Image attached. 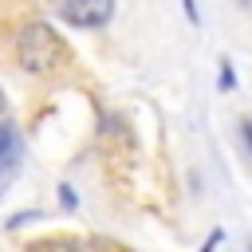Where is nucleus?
<instances>
[{
  "instance_id": "obj_8",
  "label": "nucleus",
  "mask_w": 252,
  "mask_h": 252,
  "mask_svg": "<svg viewBox=\"0 0 252 252\" xmlns=\"http://www.w3.org/2000/svg\"><path fill=\"white\" fill-rule=\"evenodd\" d=\"M220 240H224V228H213V232H209V240H205L197 252H217V244H220Z\"/></svg>"
},
{
  "instance_id": "obj_9",
  "label": "nucleus",
  "mask_w": 252,
  "mask_h": 252,
  "mask_svg": "<svg viewBox=\"0 0 252 252\" xmlns=\"http://www.w3.org/2000/svg\"><path fill=\"white\" fill-rule=\"evenodd\" d=\"M248 252H252V244H248Z\"/></svg>"
},
{
  "instance_id": "obj_7",
  "label": "nucleus",
  "mask_w": 252,
  "mask_h": 252,
  "mask_svg": "<svg viewBox=\"0 0 252 252\" xmlns=\"http://www.w3.org/2000/svg\"><path fill=\"white\" fill-rule=\"evenodd\" d=\"M59 205H63V209H75V205H79V197H75L71 185H59Z\"/></svg>"
},
{
  "instance_id": "obj_3",
  "label": "nucleus",
  "mask_w": 252,
  "mask_h": 252,
  "mask_svg": "<svg viewBox=\"0 0 252 252\" xmlns=\"http://www.w3.org/2000/svg\"><path fill=\"white\" fill-rule=\"evenodd\" d=\"M24 158V138L12 122H0V173H12Z\"/></svg>"
},
{
  "instance_id": "obj_4",
  "label": "nucleus",
  "mask_w": 252,
  "mask_h": 252,
  "mask_svg": "<svg viewBox=\"0 0 252 252\" xmlns=\"http://www.w3.org/2000/svg\"><path fill=\"white\" fill-rule=\"evenodd\" d=\"M217 87H220V91H232V87H236V71H232V59H228V55H220V75H217Z\"/></svg>"
},
{
  "instance_id": "obj_2",
  "label": "nucleus",
  "mask_w": 252,
  "mask_h": 252,
  "mask_svg": "<svg viewBox=\"0 0 252 252\" xmlns=\"http://www.w3.org/2000/svg\"><path fill=\"white\" fill-rule=\"evenodd\" d=\"M59 16L71 28L94 32V28H106L114 20V0H63L59 4Z\"/></svg>"
},
{
  "instance_id": "obj_6",
  "label": "nucleus",
  "mask_w": 252,
  "mask_h": 252,
  "mask_svg": "<svg viewBox=\"0 0 252 252\" xmlns=\"http://www.w3.org/2000/svg\"><path fill=\"white\" fill-rule=\"evenodd\" d=\"M181 12H185V20H189L193 28H201V8H197V0H181Z\"/></svg>"
},
{
  "instance_id": "obj_1",
  "label": "nucleus",
  "mask_w": 252,
  "mask_h": 252,
  "mask_svg": "<svg viewBox=\"0 0 252 252\" xmlns=\"http://www.w3.org/2000/svg\"><path fill=\"white\" fill-rule=\"evenodd\" d=\"M16 59H20L24 71L47 75V71H55L67 59V43L59 39V32L51 24H28L16 35Z\"/></svg>"
},
{
  "instance_id": "obj_5",
  "label": "nucleus",
  "mask_w": 252,
  "mask_h": 252,
  "mask_svg": "<svg viewBox=\"0 0 252 252\" xmlns=\"http://www.w3.org/2000/svg\"><path fill=\"white\" fill-rule=\"evenodd\" d=\"M236 134H240V142H244V150H248V158H252V118H248V114L236 122Z\"/></svg>"
}]
</instances>
